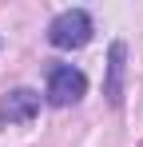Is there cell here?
Returning <instances> with one entry per match:
<instances>
[{"mask_svg":"<svg viewBox=\"0 0 143 147\" xmlns=\"http://www.w3.org/2000/svg\"><path fill=\"white\" fill-rule=\"evenodd\" d=\"M48 40L56 44V48H84L88 40H92V16L84 12V8H68V12H60L56 20H52V28H48Z\"/></svg>","mask_w":143,"mask_h":147,"instance_id":"cell-1","label":"cell"},{"mask_svg":"<svg viewBox=\"0 0 143 147\" xmlns=\"http://www.w3.org/2000/svg\"><path fill=\"white\" fill-rule=\"evenodd\" d=\"M84 92H88V80H84L80 68H72V64L52 68V76H48V103L68 107V103H80Z\"/></svg>","mask_w":143,"mask_h":147,"instance_id":"cell-2","label":"cell"},{"mask_svg":"<svg viewBox=\"0 0 143 147\" xmlns=\"http://www.w3.org/2000/svg\"><path fill=\"white\" fill-rule=\"evenodd\" d=\"M36 111H40V96L28 92V88H16L0 99V119L4 123H28Z\"/></svg>","mask_w":143,"mask_h":147,"instance_id":"cell-3","label":"cell"},{"mask_svg":"<svg viewBox=\"0 0 143 147\" xmlns=\"http://www.w3.org/2000/svg\"><path fill=\"white\" fill-rule=\"evenodd\" d=\"M123 60H127V48H123V44H111V64H107V99H111V103H115L119 107V99H123V84H119V80H123Z\"/></svg>","mask_w":143,"mask_h":147,"instance_id":"cell-4","label":"cell"}]
</instances>
